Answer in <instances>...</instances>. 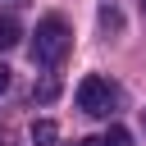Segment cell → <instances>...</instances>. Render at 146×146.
I'll return each mask as SVG.
<instances>
[{
	"label": "cell",
	"mask_w": 146,
	"mask_h": 146,
	"mask_svg": "<svg viewBox=\"0 0 146 146\" xmlns=\"http://www.w3.org/2000/svg\"><path fill=\"white\" fill-rule=\"evenodd\" d=\"M78 110L91 114V119H110L119 110V87L110 78H100V73H87L78 82Z\"/></svg>",
	"instance_id": "obj_2"
},
{
	"label": "cell",
	"mask_w": 146,
	"mask_h": 146,
	"mask_svg": "<svg viewBox=\"0 0 146 146\" xmlns=\"http://www.w3.org/2000/svg\"><path fill=\"white\" fill-rule=\"evenodd\" d=\"M105 146H132L128 128H110V132H105Z\"/></svg>",
	"instance_id": "obj_5"
},
{
	"label": "cell",
	"mask_w": 146,
	"mask_h": 146,
	"mask_svg": "<svg viewBox=\"0 0 146 146\" xmlns=\"http://www.w3.org/2000/svg\"><path fill=\"white\" fill-rule=\"evenodd\" d=\"M78 146H105V137H87V141H78Z\"/></svg>",
	"instance_id": "obj_8"
},
{
	"label": "cell",
	"mask_w": 146,
	"mask_h": 146,
	"mask_svg": "<svg viewBox=\"0 0 146 146\" xmlns=\"http://www.w3.org/2000/svg\"><path fill=\"white\" fill-rule=\"evenodd\" d=\"M55 137H59V128H55L50 119H41V123H32V141H36V146H55Z\"/></svg>",
	"instance_id": "obj_4"
},
{
	"label": "cell",
	"mask_w": 146,
	"mask_h": 146,
	"mask_svg": "<svg viewBox=\"0 0 146 146\" xmlns=\"http://www.w3.org/2000/svg\"><path fill=\"white\" fill-rule=\"evenodd\" d=\"M23 41V27H18V18L14 14H0V50H14Z\"/></svg>",
	"instance_id": "obj_3"
},
{
	"label": "cell",
	"mask_w": 146,
	"mask_h": 146,
	"mask_svg": "<svg viewBox=\"0 0 146 146\" xmlns=\"http://www.w3.org/2000/svg\"><path fill=\"white\" fill-rule=\"evenodd\" d=\"M5 91H9V68L0 64V96H5Z\"/></svg>",
	"instance_id": "obj_7"
},
{
	"label": "cell",
	"mask_w": 146,
	"mask_h": 146,
	"mask_svg": "<svg viewBox=\"0 0 146 146\" xmlns=\"http://www.w3.org/2000/svg\"><path fill=\"white\" fill-rule=\"evenodd\" d=\"M141 9H146V0H141Z\"/></svg>",
	"instance_id": "obj_9"
},
{
	"label": "cell",
	"mask_w": 146,
	"mask_h": 146,
	"mask_svg": "<svg viewBox=\"0 0 146 146\" xmlns=\"http://www.w3.org/2000/svg\"><path fill=\"white\" fill-rule=\"evenodd\" d=\"M55 91H59V87H55V82H41V87H36V91H32V96H36V100H55Z\"/></svg>",
	"instance_id": "obj_6"
},
{
	"label": "cell",
	"mask_w": 146,
	"mask_h": 146,
	"mask_svg": "<svg viewBox=\"0 0 146 146\" xmlns=\"http://www.w3.org/2000/svg\"><path fill=\"white\" fill-rule=\"evenodd\" d=\"M68 46H73L68 23H64L59 14H46V18L36 23V32H32V64H36V68H59L64 55H68Z\"/></svg>",
	"instance_id": "obj_1"
}]
</instances>
